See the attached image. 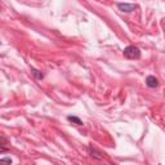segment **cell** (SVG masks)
Here are the masks:
<instances>
[{"instance_id": "obj_4", "label": "cell", "mask_w": 165, "mask_h": 165, "mask_svg": "<svg viewBox=\"0 0 165 165\" xmlns=\"http://www.w3.org/2000/svg\"><path fill=\"white\" fill-rule=\"evenodd\" d=\"M146 85L148 88H157L159 86V80H157L155 76L150 75V76H147V79H146Z\"/></svg>"}, {"instance_id": "obj_1", "label": "cell", "mask_w": 165, "mask_h": 165, "mask_svg": "<svg viewBox=\"0 0 165 165\" xmlns=\"http://www.w3.org/2000/svg\"><path fill=\"white\" fill-rule=\"evenodd\" d=\"M122 53H124V57L128 59H139L141 58V50H139V48L134 47V45L126 47Z\"/></svg>"}, {"instance_id": "obj_3", "label": "cell", "mask_w": 165, "mask_h": 165, "mask_svg": "<svg viewBox=\"0 0 165 165\" xmlns=\"http://www.w3.org/2000/svg\"><path fill=\"white\" fill-rule=\"evenodd\" d=\"M89 155H90V157L97 159V160H103V157H104L103 152H101L99 150H97L96 147H92V146L89 147Z\"/></svg>"}, {"instance_id": "obj_6", "label": "cell", "mask_w": 165, "mask_h": 165, "mask_svg": "<svg viewBox=\"0 0 165 165\" xmlns=\"http://www.w3.org/2000/svg\"><path fill=\"white\" fill-rule=\"evenodd\" d=\"M67 120L71 121V122H73V124H76V125H83V121L80 120L79 117H76V116H68Z\"/></svg>"}, {"instance_id": "obj_7", "label": "cell", "mask_w": 165, "mask_h": 165, "mask_svg": "<svg viewBox=\"0 0 165 165\" xmlns=\"http://www.w3.org/2000/svg\"><path fill=\"white\" fill-rule=\"evenodd\" d=\"M0 161H3V163H12V160L8 159V157H6V159H1Z\"/></svg>"}, {"instance_id": "obj_5", "label": "cell", "mask_w": 165, "mask_h": 165, "mask_svg": "<svg viewBox=\"0 0 165 165\" xmlns=\"http://www.w3.org/2000/svg\"><path fill=\"white\" fill-rule=\"evenodd\" d=\"M31 73L35 76V79H37V80H43L44 78V75H43V72L39 71V70H36V68H34V67H31Z\"/></svg>"}, {"instance_id": "obj_2", "label": "cell", "mask_w": 165, "mask_h": 165, "mask_svg": "<svg viewBox=\"0 0 165 165\" xmlns=\"http://www.w3.org/2000/svg\"><path fill=\"white\" fill-rule=\"evenodd\" d=\"M117 8L120 9L121 12L130 13V12H133L134 9H137V5H135V4H128V3H119V4H117Z\"/></svg>"}]
</instances>
